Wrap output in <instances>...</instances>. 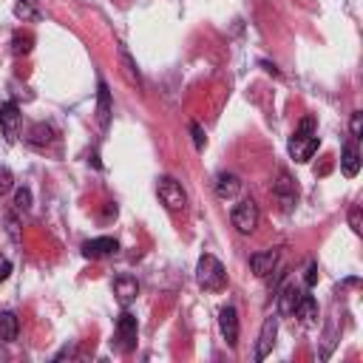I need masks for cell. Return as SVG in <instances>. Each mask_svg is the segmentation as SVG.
<instances>
[{
	"label": "cell",
	"mask_w": 363,
	"mask_h": 363,
	"mask_svg": "<svg viewBox=\"0 0 363 363\" xmlns=\"http://www.w3.org/2000/svg\"><path fill=\"white\" fill-rule=\"evenodd\" d=\"M349 128H352V139H360V133H363V113H360V111L352 113Z\"/></svg>",
	"instance_id": "26"
},
{
	"label": "cell",
	"mask_w": 363,
	"mask_h": 363,
	"mask_svg": "<svg viewBox=\"0 0 363 363\" xmlns=\"http://www.w3.org/2000/svg\"><path fill=\"white\" fill-rule=\"evenodd\" d=\"M14 17L17 21H23V23H29V21H40V6H37V0H14Z\"/></svg>",
	"instance_id": "18"
},
{
	"label": "cell",
	"mask_w": 363,
	"mask_h": 363,
	"mask_svg": "<svg viewBox=\"0 0 363 363\" xmlns=\"http://www.w3.org/2000/svg\"><path fill=\"white\" fill-rule=\"evenodd\" d=\"M31 43H34L31 34H17L14 37V54H29L31 51Z\"/></svg>",
	"instance_id": "23"
},
{
	"label": "cell",
	"mask_w": 363,
	"mask_h": 363,
	"mask_svg": "<svg viewBox=\"0 0 363 363\" xmlns=\"http://www.w3.org/2000/svg\"><path fill=\"white\" fill-rule=\"evenodd\" d=\"M318 145H321V139H318V131H315V120L307 117V120H301L298 131L290 137V145L286 148H290V157L295 162H310L312 154L318 150Z\"/></svg>",
	"instance_id": "1"
},
{
	"label": "cell",
	"mask_w": 363,
	"mask_h": 363,
	"mask_svg": "<svg viewBox=\"0 0 363 363\" xmlns=\"http://www.w3.org/2000/svg\"><path fill=\"white\" fill-rule=\"evenodd\" d=\"M275 338H278V315H267L261 323V332H258V343H256V360H264L273 352Z\"/></svg>",
	"instance_id": "6"
},
{
	"label": "cell",
	"mask_w": 363,
	"mask_h": 363,
	"mask_svg": "<svg viewBox=\"0 0 363 363\" xmlns=\"http://www.w3.org/2000/svg\"><path fill=\"white\" fill-rule=\"evenodd\" d=\"M137 335H139V323L128 310L117 318V332H113V340H117V349L120 352H131L137 347Z\"/></svg>",
	"instance_id": "5"
},
{
	"label": "cell",
	"mask_w": 363,
	"mask_h": 363,
	"mask_svg": "<svg viewBox=\"0 0 363 363\" xmlns=\"http://www.w3.org/2000/svg\"><path fill=\"white\" fill-rule=\"evenodd\" d=\"M113 295H117L120 307H131V304L137 301V295H139L137 278H133V275H120L117 281H113Z\"/></svg>",
	"instance_id": "11"
},
{
	"label": "cell",
	"mask_w": 363,
	"mask_h": 363,
	"mask_svg": "<svg viewBox=\"0 0 363 363\" xmlns=\"http://www.w3.org/2000/svg\"><path fill=\"white\" fill-rule=\"evenodd\" d=\"M9 273H12V261L6 256H0V281H6Z\"/></svg>",
	"instance_id": "29"
},
{
	"label": "cell",
	"mask_w": 363,
	"mask_h": 363,
	"mask_svg": "<svg viewBox=\"0 0 363 363\" xmlns=\"http://www.w3.org/2000/svg\"><path fill=\"white\" fill-rule=\"evenodd\" d=\"M216 193H219V199H236L241 193V179L236 174H219Z\"/></svg>",
	"instance_id": "15"
},
{
	"label": "cell",
	"mask_w": 363,
	"mask_h": 363,
	"mask_svg": "<svg viewBox=\"0 0 363 363\" xmlns=\"http://www.w3.org/2000/svg\"><path fill=\"white\" fill-rule=\"evenodd\" d=\"M120 250V244L117 239H111V236H100V239H91L83 244V256L85 258H105V256H113Z\"/></svg>",
	"instance_id": "10"
},
{
	"label": "cell",
	"mask_w": 363,
	"mask_h": 363,
	"mask_svg": "<svg viewBox=\"0 0 363 363\" xmlns=\"http://www.w3.org/2000/svg\"><path fill=\"white\" fill-rule=\"evenodd\" d=\"M14 207L23 210V213L31 207V190H29V187H17V190H14Z\"/></svg>",
	"instance_id": "22"
},
{
	"label": "cell",
	"mask_w": 363,
	"mask_h": 363,
	"mask_svg": "<svg viewBox=\"0 0 363 363\" xmlns=\"http://www.w3.org/2000/svg\"><path fill=\"white\" fill-rule=\"evenodd\" d=\"M349 224H352V230L360 236L363 233V227H360V207H352V213H349Z\"/></svg>",
	"instance_id": "28"
},
{
	"label": "cell",
	"mask_w": 363,
	"mask_h": 363,
	"mask_svg": "<svg viewBox=\"0 0 363 363\" xmlns=\"http://www.w3.org/2000/svg\"><path fill=\"white\" fill-rule=\"evenodd\" d=\"M301 298H304V290H301L298 284L281 286V290H278V315H293Z\"/></svg>",
	"instance_id": "13"
},
{
	"label": "cell",
	"mask_w": 363,
	"mask_h": 363,
	"mask_svg": "<svg viewBox=\"0 0 363 363\" xmlns=\"http://www.w3.org/2000/svg\"><path fill=\"white\" fill-rule=\"evenodd\" d=\"M12 187H14V176H12V170H9V167H0V196H6Z\"/></svg>",
	"instance_id": "24"
},
{
	"label": "cell",
	"mask_w": 363,
	"mask_h": 363,
	"mask_svg": "<svg viewBox=\"0 0 363 363\" xmlns=\"http://www.w3.org/2000/svg\"><path fill=\"white\" fill-rule=\"evenodd\" d=\"M273 193L284 204V210H293L298 204V187H295L293 176L286 174V170H278V179L273 182Z\"/></svg>",
	"instance_id": "7"
},
{
	"label": "cell",
	"mask_w": 363,
	"mask_h": 363,
	"mask_svg": "<svg viewBox=\"0 0 363 363\" xmlns=\"http://www.w3.org/2000/svg\"><path fill=\"white\" fill-rule=\"evenodd\" d=\"M230 221L233 227L241 233V236H250L256 233V227L261 221V213H258V204L253 199H241L236 207H233V213H230Z\"/></svg>",
	"instance_id": "3"
},
{
	"label": "cell",
	"mask_w": 363,
	"mask_h": 363,
	"mask_svg": "<svg viewBox=\"0 0 363 363\" xmlns=\"http://www.w3.org/2000/svg\"><path fill=\"white\" fill-rule=\"evenodd\" d=\"M120 60H122V71H125V77H128V83H133V85H142V77H139V68H137V63H133V57L128 54V49H125V46L120 49Z\"/></svg>",
	"instance_id": "20"
},
{
	"label": "cell",
	"mask_w": 363,
	"mask_h": 363,
	"mask_svg": "<svg viewBox=\"0 0 363 363\" xmlns=\"http://www.w3.org/2000/svg\"><path fill=\"white\" fill-rule=\"evenodd\" d=\"M304 284H307V286H315V284H318V264H315V261L307 267V275H304Z\"/></svg>",
	"instance_id": "27"
},
{
	"label": "cell",
	"mask_w": 363,
	"mask_h": 363,
	"mask_svg": "<svg viewBox=\"0 0 363 363\" xmlns=\"http://www.w3.org/2000/svg\"><path fill=\"white\" fill-rule=\"evenodd\" d=\"M51 139H54V131H51L49 125H43V122H40V125H34L31 133H29V142H31L34 148H46Z\"/></svg>",
	"instance_id": "21"
},
{
	"label": "cell",
	"mask_w": 363,
	"mask_h": 363,
	"mask_svg": "<svg viewBox=\"0 0 363 363\" xmlns=\"http://www.w3.org/2000/svg\"><path fill=\"white\" fill-rule=\"evenodd\" d=\"M17 332H21V321H17L14 312H0V340H17Z\"/></svg>",
	"instance_id": "17"
},
{
	"label": "cell",
	"mask_w": 363,
	"mask_h": 363,
	"mask_svg": "<svg viewBox=\"0 0 363 363\" xmlns=\"http://www.w3.org/2000/svg\"><path fill=\"white\" fill-rule=\"evenodd\" d=\"M190 133H193V145H196V150H204V145H207L204 128H202L199 122H190Z\"/></svg>",
	"instance_id": "25"
},
{
	"label": "cell",
	"mask_w": 363,
	"mask_h": 363,
	"mask_svg": "<svg viewBox=\"0 0 363 363\" xmlns=\"http://www.w3.org/2000/svg\"><path fill=\"white\" fill-rule=\"evenodd\" d=\"M63 358H74V347H66V349H63L60 355H57L54 360H63Z\"/></svg>",
	"instance_id": "30"
},
{
	"label": "cell",
	"mask_w": 363,
	"mask_h": 363,
	"mask_svg": "<svg viewBox=\"0 0 363 363\" xmlns=\"http://www.w3.org/2000/svg\"><path fill=\"white\" fill-rule=\"evenodd\" d=\"M340 170H343V176H358V170H360V150L355 148V142H347L340 150Z\"/></svg>",
	"instance_id": "14"
},
{
	"label": "cell",
	"mask_w": 363,
	"mask_h": 363,
	"mask_svg": "<svg viewBox=\"0 0 363 363\" xmlns=\"http://www.w3.org/2000/svg\"><path fill=\"white\" fill-rule=\"evenodd\" d=\"M293 315H295V318H301L304 323H307V327H310V323H315V318H318V304H315V298L304 293V298L298 301V307H295V312H293Z\"/></svg>",
	"instance_id": "19"
},
{
	"label": "cell",
	"mask_w": 363,
	"mask_h": 363,
	"mask_svg": "<svg viewBox=\"0 0 363 363\" xmlns=\"http://www.w3.org/2000/svg\"><path fill=\"white\" fill-rule=\"evenodd\" d=\"M157 193H159V202L167 210H174V213H179V210L187 207V193L174 176H159L157 179Z\"/></svg>",
	"instance_id": "4"
},
{
	"label": "cell",
	"mask_w": 363,
	"mask_h": 363,
	"mask_svg": "<svg viewBox=\"0 0 363 363\" xmlns=\"http://www.w3.org/2000/svg\"><path fill=\"white\" fill-rule=\"evenodd\" d=\"M196 281H199V286H204V290H221V286L227 284L224 264L216 256L204 253L196 264Z\"/></svg>",
	"instance_id": "2"
},
{
	"label": "cell",
	"mask_w": 363,
	"mask_h": 363,
	"mask_svg": "<svg viewBox=\"0 0 363 363\" xmlns=\"http://www.w3.org/2000/svg\"><path fill=\"white\" fill-rule=\"evenodd\" d=\"M97 120H100V128H108L111 122V91L105 80H100L97 85Z\"/></svg>",
	"instance_id": "16"
},
{
	"label": "cell",
	"mask_w": 363,
	"mask_h": 363,
	"mask_svg": "<svg viewBox=\"0 0 363 363\" xmlns=\"http://www.w3.org/2000/svg\"><path fill=\"white\" fill-rule=\"evenodd\" d=\"M0 128H3L6 142H14L17 133H21V108H17L12 100L0 105Z\"/></svg>",
	"instance_id": "9"
},
{
	"label": "cell",
	"mask_w": 363,
	"mask_h": 363,
	"mask_svg": "<svg viewBox=\"0 0 363 363\" xmlns=\"http://www.w3.org/2000/svg\"><path fill=\"white\" fill-rule=\"evenodd\" d=\"M275 267H278V250H261V253H253V256H250V270H253L258 278L273 275Z\"/></svg>",
	"instance_id": "12"
},
{
	"label": "cell",
	"mask_w": 363,
	"mask_h": 363,
	"mask_svg": "<svg viewBox=\"0 0 363 363\" xmlns=\"http://www.w3.org/2000/svg\"><path fill=\"white\" fill-rule=\"evenodd\" d=\"M219 330H221V338L227 340V347L236 349L239 347V312L230 304L219 312Z\"/></svg>",
	"instance_id": "8"
}]
</instances>
